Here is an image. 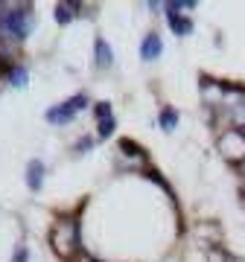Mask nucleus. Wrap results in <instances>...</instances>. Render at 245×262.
Listing matches in <instances>:
<instances>
[{
  "label": "nucleus",
  "mask_w": 245,
  "mask_h": 262,
  "mask_svg": "<svg viewBox=\"0 0 245 262\" xmlns=\"http://www.w3.org/2000/svg\"><path fill=\"white\" fill-rule=\"evenodd\" d=\"M85 102H88L85 96H73L70 102H65V105H58V108H53V111H47V120L50 122H67Z\"/></svg>",
  "instance_id": "nucleus-1"
},
{
  "label": "nucleus",
  "mask_w": 245,
  "mask_h": 262,
  "mask_svg": "<svg viewBox=\"0 0 245 262\" xmlns=\"http://www.w3.org/2000/svg\"><path fill=\"white\" fill-rule=\"evenodd\" d=\"M160 38L158 35H146V41H143V47H140V56L146 58V61H152V58H158L160 56Z\"/></svg>",
  "instance_id": "nucleus-2"
},
{
  "label": "nucleus",
  "mask_w": 245,
  "mask_h": 262,
  "mask_svg": "<svg viewBox=\"0 0 245 262\" xmlns=\"http://www.w3.org/2000/svg\"><path fill=\"white\" fill-rule=\"evenodd\" d=\"M41 175H44L41 160H32V163H29V178H27L29 189H38V187H41Z\"/></svg>",
  "instance_id": "nucleus-3"
},
{
  "label": "nucleus",
  "mask_w": 245,
  "mask_h": 262,
  "mask_svg": "<svg viewBox=\"0 0 245 262\" xmlns=\"http://www.w3.org/2000/svg\"><path fill=\"white\" fill-rule=\"evenodd\" d=\"M96 64L99 67H111V47L105 44L103 38L96 41Z\"/></svg>",
  "instance_id": "nucleus-4"
},
{
  "label": "nucleus",
  "mask_w": 245,
  "mask_h": 262,
  "mask_svg": "<svg viewBox=\"0 0 245 262\" xmlns=\"http://www.w3.org/2000/svg\"><path fill=\"white\" fill-rule=\"evenodd\" d=\"M170 27L175 29V32H181V35H187L190 29H193V24H190V20H184V18H178V15L172 12V15H170Z\"/></svg>",
  "instance_id": "nucleus-5"
},
{
  "label": "nucleus",
  "mask_w": 245,
  "mask_h": 262,
  "mask_svg": "<svg viewBox=\"0 0 245 262\" xmlns=\"http://www.w3.org/2000/svg\"><path fill=\"white\" fill-rule=\"evenodd\" d=\"M73 6H67V3H62V6H56V20H62V24H67V20L73 18Z\"/></svg>",
  "instance_id": "nucleus-6"
},
{
  "label": "nucleus",
  "mask_w": 245,
  "mask_h": 262,
  "mask_svg": "<svg viewBox=\"0 0 245 262\" xmlns=\"http://www.w3.org/2000/svg\"><path fill=\"white\" fill-rule=\"evenodd\" d=\"M160 122H164V128H172V125L178 122V114L172 111V108H167V111L160 114Z\"/></svg>",
  "instance_id": "nucleus-7"
}]
</instances>
